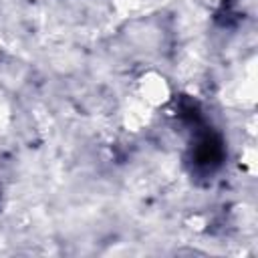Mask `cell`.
<instances>
[{
	"mask_svg": "<svg viewBox=\"0 0 258 258\" xmlns=\"http://www.w3.org/2000/svg\"><path fill=\"white\" fill-rule=\"evenodd\" d=\"M139 87H141V95L147 103L151 105H159V103H165L167 101V95H169V87L167 83L157 77V75H147L139 81Z\"/></svg>",
	"mask_w": 258,
	"mask_h": 258,
	"instance_id": "cell-1",
	"label": "cell"
}]
</instances>
